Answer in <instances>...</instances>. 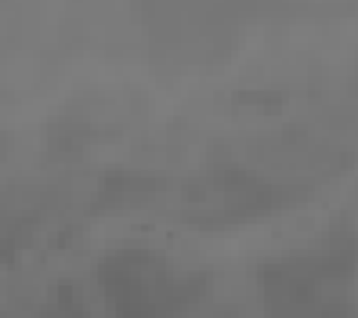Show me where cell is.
I'll return each instance as SVG.
<instances>
[{
	"mask_svg": "<svg viewBox=\"0 0 358 318\" xmlns=\"http://www.w3.org/2000/svg\"><path fill=\"white\" fill-rule=\"evenodd\" d=\"M101 293L116 318H203L210 282L152 250H120L98 268Z\"/></svg>",
	"mask_w": 358,
	"mask_h": 318,
	"instance_id": "7a4b0ae2",
	"label": "cell"
},
{
	"mask_svg": "<svg viewBox=\"0 0 358 318\" xmlns=\"http://www.w3.org/2000/svg\"><path fill=\"white\" fill-rule=\"evenodd\" d=\"M44 318H91V315H87V308H83V301H80L73 289H62L58 301H51V308H48Z\"/></svg>",
	"mask_w": 358,
	"mask_h": 318,
	"instance_id": "3957f363",
	"label": "cell"
},
{
	"mask_svg": "<svg viewBox=\"0 0 358 318\" xmlns=\"http://www.w3.org/2000/svg\"><path fill=\"white\" fill-rule=\"evenodd\" d=\"M358 279V231L333 228L261 271L268 318H344Z\"/></svg>",
	"mask_w": 358,
	"mask_h": 318,
	"instance_id": "6da1fadb",
	"label": "cell"
}]
</instances>
